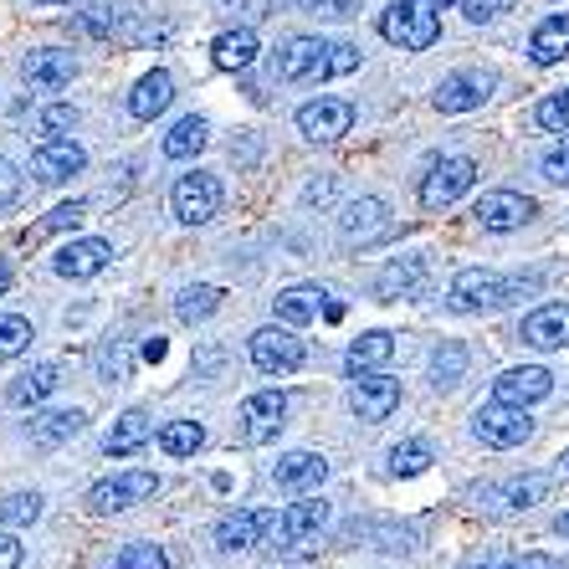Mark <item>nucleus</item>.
<instances>
[{
	"instance_id": "1",
	"label": "nucleus",
	"mask_w": 569,
	"mask_h": 569,
	"mask_svg": "<svg viewBox=\"0 0 569 569\" xmlns=\"http://www.w3.org/2000/svg\"><path fill=\"white\" fill-rule=\"evenodd\" d=\"M359 67V52L349 41H323V37H292L288 52L278 57V78L282 82H329L345 78Z\"/></svg>"
},
{
	"instance_id": "2",
	"label": "nucleus",
	"mask_w": 569,
	"mask_h": 569,
	"mask_svg": "<svg viewBox=\"0 0 569 569\" xmlns=\"http://www.w3.org/2000/svg\"><path fill=\"white\" fill-rule=\"evenodd\" d=\"M441 6L437 0H396L390 11L380 16V37L400 52H426V47H437L441 37Z\"/></svg>"
},
{
	"instance_id": "3",
	"label": "nucleus",
	"mask_w": 569,
	"mask_h": 569,
	"mask_svg": "<svg viewBox=\"0 0 569 569\" xmlns=\"http://www.w3.org/2000/svg\"><path fill=\"white\" fill-rule=\"evenodd\" d=\"M221 180L216 174H206V170H190V174H180L174 180V190H170V206H174V221L180 226H206L216 211H221Z\"/></svg>"
},
{
	"instance_id": "4",
	"label": "nucleus",
	"mask_w": 569,
	"mask_h": 569,
	"mask_svg": "<svg viewBox=\"0 0 569 569\" xmlns=\"http://www.w3.org/2000/svg\"><path fill=\"white\" fill-rule=\"evenodd\" d=\"M472 431L482 447H523L533 437V421L523 406H508V400H492L472 416Z\"/></svg>"
},
{
	"instance_id": "5",
	"label": "nucleus",
	"mask_w": 569,
	"mask_h": 569,
	"mask_svg": "<svg viewBox=\"0 0 569 569\" xmlns=\"http://www.w3.org/2000/svg\"><path fill=\"white\" fill-rule=\"evenodd\" d=\"M472 186H477V164L467 154H451L441 164H431V174L421 180V206L426 211H441L451 200H462Z\"/></svg>"
},
{
	"instance_id": "6",
	"label": "nucleus",
	"mask_w": 569,
	"mask_h": 569,
	"mask_svg": "<svg viewBox=\"0 0 569 569\" xmlns=\"http://www.w3.org/2000/svg\"><path fill=\"white\" fill-rule=\"evenodd\" d=\"M339 237L345 247H375L380 237H390V206L380 196H359L339 211Z\"/></svg>"
},
{
	"instance_id": "7",
	"label": "nucleus",
	"mask_w": 569,
	"mask_h": 569,
	"mask_svg": "<svg viewBox=\"0 0 569 569\" xmlns=\"http://www.w3.org/2000/svg\"><path fill=\"white\" fill-rule=\"evenodd\" d=\"M447 303L457 308V313H488V308H503L508 303V282L498 278V272L467 267V272H457V282H451Z\"/></svg>"
},
{
	"instance_id": "8",
	"label": "nucleus",
	"mask_w": 569,
	"mask_h": 569,
	"mask_svg": "<svg viewBox=\"0 0 569 569\" xmlns=\"http://www.w3.org/2000/svg\"><path fill=\"white\" fill-rule=\"evenodd\" d=\"M349 129H355V103H345V98H318V103L298 108V133L313 144H333Z\"/></svg>"
},
{
	"instance_id": "9",
	"label": "nucleus",
	"mask_w": 569,
	"mask_h": 569,
	"mask_svg": "<svg viewBox=\"0 0 569 569\" xmlns=\"http://www.w3.org/2000/svg\"><path fill=\"white\" fill-rule=\"evenodd\" d=\"M159 477L154 472H119V477H103L93 492H88V508L93 513H123V508L144 503V498H154Z\"/></svg>"
},
{
	"instance_id": "10",
	"label": "nucleus",
	"mask_w": 569,
	"mask_h": 569,
	"mask_svg": "<svg viewBox=\"0 0 569 569\" xmlns=\"http://www.w3.org/2000/svg\"><path fill=\"white\" fill-rule=\"evenodd\" d=\"M252 365L262 375H292L303 365V339H292V323L252 333Z\"/></svg>"
},
{
	"instance_id": "11",
	"label": "nucleus",
	"mask_w": 569,
	"mask_h": 569,
	"mask_svg": "<svg viewBox=\"0 0 569 569\" xmlns=\"http://www.w3.org/2000/svg\"><path fill=\"white\" fill-rule=\"evenodd\" d=\"M267 529H278V513H267V508H241V513H226L216 523V549L221 555H247L252 543H262Z\"/></svg>"
},
{
	"instance_id": "12",
	"label": "nucleus",
	"mask_w": 569,
	"mask_h": 569,
	"mask_svg": "<svg viewBox=\"0 0 569 569\" xmlns=\"http://www.w3.org/2000/svg\"><path fill=\"white\" fill-rule=\"evenodd\" d=\"M88 170V154H82V144H72V139H41L37 154H31V174H37V186H62V180H72V174Z\"/></svg>"
},
{
	"instance_id": "13",
	"label": "nucleus",
	"mask_w": 569,
	"mask_h": 569,
	"mask_svg": "<svg viewBox=\"0 0 569 569\" xmlns=\"http://www.w3.org/2000/svg\"><path fill=\"white\" fill-rule=\"evenodd\" d=\"M349 406H355L359 421H370V426L375 421H390V416H396V406H400V380L365 370L355 380V390H349Z\"/></svg>"
},
{
	"instance_id": "14",
	"label": "nucleus",
	"mask_w": 569,
	"mask_h": 569,
	"mask_svg": "<svg viewBox=\"0 0 569 569\" xmlns=\"http://www.w3.org/2000/svg\"><path fill=\"white\" fill-rule=\"evenodd\" d=\"M492 98V72L482 67H467V72H451V78L437 82V108L441 113H472Z\"/></svg>"
},
{
	"instance_id": "15",
	"label": "nucleus",
	"mask_w": 569,
	"mask_h": 569,
	"mask_svg": "<svg viewBox=\"0 0 569 569\" xmlns=\"http://www.w3.org/2000/svg\"><path fill=\"white\" fill-rule=\"evenodd\" d=\"M533 206L529 196H518V190H488V196L477 200V226L482 231H518V226H529L533 221Z\"/></svg>"
},
{
	"instance_id": "16",
	"label": "nucleus",
	"mask_w": 569,
	"mask_h": 569,
	"mask_svg": "<svg viewBox=\"0 0 569 569\" xmlns=\"http://www.w3.org/2000/svg\"><path fill=\"white\" fill-rule=\"evenodd\" d=\"M21 78L31 88H41V93H57V88H67V82L78 78V57L57 52V47H37V52L21 57Z\"/></svg>"
},
{
	"instance_id": "17",
	"label": "nucleus",
	"mask_w": 569,
	"mask_h": 569,
	"mask_svg": "<svg viewBox=\"0 0 569 569\" xmlns=\"http://www.w3.org/2000/svg\"><path fill=\"white\" fill-rule=\"evenodd\" d=\"M282 416H288V396L282 390H257L241 406V437L247 441H272L282 431Z\"/></svg>"
},
{
	"instance_id": "18",
	"label": "nucleus",
	"mask_w": 569,
	"mask_h": 569,
	"mask_svg": "<svg viewBox=\"0 0 569 569\" xmlns=\"http://www.w3.org/2000/svg\"><path fill=\"white\" fill-rule=\"evenodd\" d=\"M555 390V375L543 365H523V370H503L492 380V400H508V406H533Z\"/></svg>"
},
{
	"instance_id": "19",
	"label": "nucleus",
	"mask_w": 569,
	"mask_h": 569,
	"mask_svg": "<svg viewBox=\"0 0 569 569\" xmlns=\"http://www.w3.org/2000/svg\"><path fill=\"white\" fill-rule=\"evenodd\" d=\"M108 262H113V247H108V241H98V237H88V241H67L62 252L52 257L57 278H72V282L98 278V272H103Z\"/></svg>"
},
{
	"instance_id": "20",
	"label": "nucleus",
	"mask_w": 569,
	"mask_h": 569,
	"mask_svg": "<svg viewBox=\"0 0 569 569\" xmlns=\"http://www.w3.org/2000/svg\"><path fill=\"white\" fill-rule=\"evenodd\" d=\"M518 339L529 349H565L569 345V303H543L523 318Z\"/></svg>"
},
{
	"instance_id": "21",
	"label": "nucleus",
	"mask_w": 569,
	"mask_h": 569,
	"mask_svg": "<svg viewBox=\"0 0 569 569\" xmlns=\"http://www.w3.org/2000/svg\"><path fill=\"white\" fill-rule=\"evenodd\" d=\"M323 523H329V503H323V498H303V503H292L288 513L278 518V549H298V543L313 539Z\"/></svg>"
},
{
	"instance_id": "22",
	"label": "nucleus",
	"mask_w": 569,
	"mask_h": 569,
	"mask_svg": "<svg viewBox=\"0 0 569 569\" xmlns=\"http://www.w3.org/2000/svg\"><path fill=\"white\" fill-rule=\"evenodd\" d=\"M329 477V462L318 457V451H288V457H278V467H272V482H278L282 492H308L318 488Z\"/></svg>"
},
{
	"instance_id": "23",
	"label": "nucleus",
	"mask_w": 569,
	"mask_h": 569,
	"mask_svg": "<svg viewBox=\"0 0 569 569\" xmlns=\"http://www.w3.org/2000/svg\"><path fill=\"white\" fill-rule=\"evenodd\" d=\"M170 98H174V78L164 72V67H154V72H144V78L133 82V93H129V113L133 119H159L164 108H170Z\"/></svg>"
},
{
	"instance_id": "24",
	"label": "nucleus",
	"mask_w": 569,
	"mask_h": 569,
	"mask_svg": "<svg viewBox=\"0 0 569 569\" xmlns=\"http://www.w3.org/2000/svg\"><path fill=\"white\" fill-rule=\"evenodd\" d=\"M529 57L539 67H555L569 57V11H555V16H543L539 27H533L529 37Z\"/></svg>"
},
{
	"instance_id": "25",
	"label": "nucleus",
	"mask_w": 569,
	"mask_h": 569,
	"mask_svg": "<svg viewBox=\"0 0 569 569\" xmlns=\"http://www.w3.org/2000/svg\"><path fill=\"white\" fill-rule=\"evenodd\" d=\"M82 421H88V416H82V411H41V416H31L27 437H31V447L52 451V447H62V441H72V437H78V431H82Z\"/></svg>"
},
{
	"instance_id": "26",
	"label": "nucleus",
	"mask_w": 569,
	"mask_h": 569,
	"mask_svg": "<svg viewBox=\"0 0 569 569\" xmlns=\"http://www.w3.org/2000/svg\"><path fill=\"white\" fill-rule=\"evenodd\" d=\"M211 62L221 72H247L257 62V31L252 27H237V31H221L211 41Z\"/></svg>"
},
{
	"instance_id": "27",
	"label": "nucleus",
	"mask_w": 569,
	"mask_h": 569,
	"mask_svg": "<svg viewBox=\"0 0 569 569\" xmlns=\"http://www.w3.org/2000/svg\"><path fill=\"white\" fill-rule=\"evenodd\" d=\"M57 385H62V370H57V365H37V370L16 375V380L6 385V400H11V406H21V411H27V406H41V400L52 396Z\"/></svg>"
},
{
	"instance_id": "28",
	"label": "nucleus",
	"mask_w": 569,
	"mask_h": 569,
	"mask_svg": "<svg viewBox=\"0 0 569 569\" xmlns=\"http://www.w3.org/2000/svg\"><path fill=\"white\" fill-rule=\"evenodd\" d=\"M421 282H426V257H400V262H390L380 272V298L385 303L411 298V292H421Z\"/></svg>"
},
{
	"instance_id": "29",
	"label": "nucleus",
	"mask_w": 569,
	"mask_h": 569,
	"mask_svg": "<svg viewBox=\"0 0 569 569\" xmlns=\"http://www.w3.org/2000/svg\"><path fill=\"white\" fill-rule=\"evenodd\" d=\"M543 498H549V477H543V472L513 477V482H503V488H492V492H488V503H498V508H513V513H523V508L543 503Z\"/></svg>"
},
{
	"instance_id": "30",
	"label": "nucleus",
	"mask_w": 569,
	"mask_h": 569,
	"mask_svg": "<svg viewBox=\"0 0 569 569\" xmlns=\"http://www.w3.org/2000/svg\"><path fill=\"white\" fill-rule=\"evenodd\" d=\"M390 355H396V333L375 329V333H359L355 345H349L345 365H349V375H365V370H380Z\"/></svg>"
},
{
	"instance_id": "31",
	"label": "nucleus",
	"mask_w": 569,
	"mask_h": 569,
	"mask_svg": "<svg viewBox=\"0 0 569 569\" xmlns=\"http://www.w3.org/2000/svg\"><path fill=\"white\" fill-rule=\"evenodd\" d=\"M154 437V421H149V411H129L113 421V431H108V457H129V451H139L144 441Z\"/></svg>"
},
{
	"instance_id": "32",
	"label": "nucleus",
	"mask_w": 569,
	"mask_h": 569,
	"mask_svg": "<svg viewBox=\"0 0 569 569\" xmlns=\"http://www.w3.org/2000/svg\"><path fill=\"white\" fill-rule=\"evenodd\" d=\"M318 303H323V292L318 288H288V292H278L272 298V313H278V323H313L318 318Z\"/></svg>"
},
{
	"instance_id": "33",
	"label": "nucleus",
	"mask_w": 569,
	"mask_h": 569,
	"mask_svg": "<svg viewBox=\"0 0 569 569\" xmlns=\"http://www.w3.org/2000/svg\"><path fill=\"white\" fill-rule=\"evenodd\" d=\"M206 139H211V123L190 113V119H180L170 133H164V154H170V159H190V154H200V149H206Z\"/></svg>"
},
{
	"instance_id": "34",
	"label": "nucleus",
	"mask_w": 569,
	"mask_h": 569,
	"mask_svg": "<svg viewBox=\"0 0 569 569\" xmlns=\"http://www.w3.org/2000/svg\"><path fill=\"white\" fill-rule=\"evenodd\" d=\"M462 375H467V345L447 339V345L431 355V385H437V390H451V385H462Z\"/></svg>"
},
{
	"instance_id": "35",
	"label": "nucleus",
	"mask_w": 569,
	"mask_h": 569,
	"mask_svg": "<svg viewBox=\"0 0 569 569\" xmlns=\"http://www.w3.org/2000/svg\"><path fill=\"white\" fill-rule=\"evenodd\" d=\"M216 308H221V288H211V282H200V288H186L180 298H174V313L186 318V323H200V318H211Z\"/></svg>"
},
{
	"instance_id": "36",
	"label": "nucleus",
	"mask_w": 569,
	"mask_h": 569,
	"mask_svg": "<svg viewBox=\"0 0 569 569\" xmlns=\"http://www.w3.org/2000/svg\"><path fill=\"white\" fill-rule=\"evenodd\" d=\"M159 447L170 451V457H190V451L206 447V426L200 421H170L159 431Z\"/></svg>"
},
{
	"instance_id": "37",
	"label": "nucleus",
	"mask_w": 569,
	"mask_h": 569,
	"mask_svg": "<svg viewBox=\"0 0 569 569\" xmlns=\"http://www.w3.org/2000/svg\"><path fill=\"white\" fill-rule=\"evenodd\" d=\"M82 221H88V206H82V200H67V206H57V211L47 216V221L31 226L27 241H41V237H52V231H78Z\"/></svg>"
},
{
	"instance_id": "38",
	"label": "nucleus",
	"mask_w": 569,
	"mask_h": 569,
	"mask_svg": "<svg viewBox=\"0 0 569 569\" xmlns=\"http://www.w3.org/2000/svg\"><path fill=\"white\" fill-rule=\"evenodd\" d=\"M31 349V318L21 313H0V365Z\"/></svg>"
},
{
	"instance_id": "39",
	"label": "nucleus",
	"mask_w": 569,
	"mask_h": 569,
	"mask_svg": "<svg viewBox=\"0 0 569 569\" xmlns=\"http://www.w3.org/2000/svg\"><path fill=\"white\" fill-rule=\"evenodd\" d=\"M37 518H41L37 492H11V498L0 503V523H6V529H27V523H37Z\"/></svg>"
},
{
	"instance_id": "40",
	"label": "nucleus",
	"mask_w": 569,
	"mask_h": 569,
	"mask_svg": "<svg viewBox=\"0 0 569 569\" xmlns=\"http://www.w3.org/2000/svg\"><path fill=\"white\" fill-rule=\"evenodd\" d=\"M431 467V447L426 441H406V447L390 451V472L396 477H421Z\"/></svg>"
},
{
	"instance_id": "41",
	"label": "nucleus",
	"mask_w": 569,
	"mask_h": 569,
	"mask_svg": "<svg viewBox=\"0 0 569 569\" xmlns=\"http://www.w3.org/2000/svg\"><path fill=\"white\" fill-rule=\"evenodd\" d=\"M129 370H133L129 345H119V339H113V345L98 349V375H103L108 385H123V380H129Z\"/></svg>"
},
{
	"instance_id": "42",
	"label": "nucleus",
	"mask_w": 569,
	"mask_h": 569,
	"mask_svg": "<svg viewBox=\"0 0 569 569\" xmlns=\"http://www.w3.org/2000/svg\"><path fill=\"white\" fill-rule=\"evenodd\" d=\"M113 569H170V555H164L159 543H129Z\"/></svg>"
},
{
	"instance_id": "43",
	"label": "nucleus",
	"mask_w": 569,
	"mask_h": 569,
	"mask_svg": "<svg viewBox=\"0 0 569 569\" xmlns=\"http://www.w3.org/2000/svg\"><path fill=\"white\" fill-rule=\"evenodd\" d=\"M72 123H78V108L72 103H47L37 113V133H47V139H57V133L72 129Z\"/></svg>"
},
{
	"instance_id": "44",
	"label": "nucleus",
	"mask_w": 569,
	"mask_h": 569,
	"mask_svg": "<svg viewBox=\"0 0 569 569\" xmlns=\"http://www.w3.org/2000/svg\"><path fill=\"white\" fill-rule=\"evenodd\" d=\"M533 119H539L543 129H555V133H569V93H555V98H543V103L533 108Z\"/></svg>"
},
{
	"instance_id": "45",
	"label": "nucleus",
	"mask_w": 569,
	"mask_h": 569,
	"mask_svg": "<svg viewBox=\"0 0 569 569\" xmlns=\"http://www.w3.org/2000/svg\"><path fill=\"white\" fill-rule=\"evenodd\" d=\"M288 6L308 16H359V0H288Z\"/></svg>"
},
{
	"instance_id": "46",
	"label": "nucleus",
	"mask_w": 569,
	"mask_h": 569,
	"mask_svg": "<svg viewBox=\"0 0 569 569\" xmlns=\"http://www.w3.org/2000/svg\"><path fill=\"white\" fill-rule=\"evenodd\" d=\"M508 6H513V0H462V16L472 27H488V21H498Z\"/></svg>"
},
{
	"instance_id": "47",
	"label": "nucleus",
	"mask_w": 569,
	"mask_h": 569,
	"mask_svg": "<svg viewBox=\"0 0 569 569\" xmlns=\"http://www.w3.org/2000/svg\"><path fill=\"white\" fill-rule=\"evenodd\" d=\"M16 196H21V170L0 154V206H16Z\"/></svg>"
},
{
	"instance_id": "48",
	"label": "nucleus",
	"mask_w": 569,
	"mask_h": 569,
	"mask_svg": "<svg viewBox=\"0 0 569 569\" xmlns=\"http://www.w3.org/2000/svg\"><path fill=\"white\" fill-rule=\"evenodd\" d=\"M543 180H549V186H569V144L543 159Z\"/></svg>"
},
{
	"instance_id": "49",
	"label": "nucleus",
	"mask_w": 569,
	"mask_h": 569,
	"mask_svg": "<svg viewBox=\"0 0 569 569\" xmlns=\"http://www.w3.org/2000/svg\"><path fill=\"white\" fill-rule=\"evenodd\" d=\"M82 31H93V37H108V31H113V11H108V6H93V11H82Z\"/></svg>"
},
{
	"instance_id": "50",
	"label": "nucleus",
	"mask_w": 569,
	"mask_h": 569,
	"mask_svg": "<svg viewBox=\"0 0 569 569\" xmlns=\"http://www.w3.org/2000/svg\"><path fill=\"white\" fill-rule=\"evenodd\" d=\"M0 569H21V543H16V533H0Z\"/></svg>"
},
{
	"instance_id": "51",
	"label": "nucleus",
	"mask_w": 569,
	"mask_h": 569,
	"mask_svg": "<svg viewBox=\"0 0 569 569\" xmlns=\"http://www.w3.org/2000/svg\"><path fill=\"white\" fill-rule=\"evenodd\" d=\"M221 6H231V0H221ZM241 16H247V21H262V16H272V0H241Z\"/></svg>"
},
{
	"instance_id": "52",
	"label": "nucleus",
	"mask_w": 569,
	"mask_h": 569,
	"mask_svg": "<svg viewBox=\"0 0 569 569\" xmlns=\"http://www.w3.org/2000/svg\"><path fill=\"white\" fill-rule=\"evenodd\" d=\"M503 569H559L555 559H543V555H529V559H518V565H503Z\"/></svg>"
},
{
	"instance_id": "53",
	"label": "nucleus",
	"mask_w": 569,
	"mask_h": 569,
	"mask_svg": "<svg viewBox=\"0 0 569 569\" xmlns=\"http://www.w3.org/2000/svg\"><path fill=\"white\" fill-rule=\"evenodd\" d=\"M303 196H308V200H329V196H333V180H313Z\"/></svg>"
},
{
	"instance_id": "54",
	"label": "nucleus",
	"mask_w": 569,
	"mask_h": 569,
	"mask_svg": "<svg viewBox=\"0 0 569 569\" xmlns=\"http://www.w3.org/2000/svg\"><path fill=\"white\" fill-rule=\"evenodd\" d=\"M144 359H164V339H159V333H154V339H149V345H144Z\"/></svg>"
},
{
	"instance_id": "55",
	"label": "nucleus",
	"mask_w": 569,
	"mask_h": 569,
	"mask_svg": "<svg viewBox=\"0 0 569 569\" xmlns=\"http://www.w3.org/2000/svg\"><path fill=\"white\" fill-rule=\"evenodd\" d=\"M6 288H11V267L0 262V292H6Z\"/></svg>"
},
{
	"instance_id": "56",
	"label": "nucleus",
	"mask_w": 569,
	"mask_h": 569,
	"mask_svg": "<svg viewBox=\"0 0 569 569\" xmlns=\"http://www.w3.org/2000/svg\"><path fill=\"white\" fill-rule=\"evenodd\" d=\"M555 529H559V533H565V539H569V513H559V523H555Z\"/></svg>"
},
{
	"instance_id": "57",
	"label": "nucleus",
	"mask_w": 569,
	"mask_h": 569,
	"mask_svg": "<svg viewBox=\"0 0 569 569\" xmlns=\"http://www.w3.org/2000/svg\"><path fill=\"white\" fill-rule=\"evenodd\" d=\"M41 6H72V0H41Z\"/></svg>"
},
{
	"instance_id": "58",
	"label": "nucleus",
	"mask_w": 569,
	"mask_h": 569,
	"mask_svg": "<svg viewBox=\"0 0 569 569\" xmlns=\"http://www.w3.org/2000/svg\"><path fill=\"white\" fill-rule=\"evenodd\" d=\"M437 6H451V0H437Z\"/></svg>"
},
{
	"instance_id": "59",
	"label": "nucleus",
	"mask_w": 569,
	"mask_h": 569,
	"mask_svg": "<svg viewBox=\"0 0 569 569\" xmlns=\"http://www.w3.org/2000/svg\"><path fill=\"white\" fill-rule=\"evenodd\" d=\"M565 467H569V457H565Z\"/></svg>"
}]
</instances>
